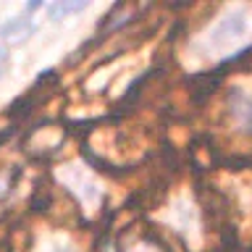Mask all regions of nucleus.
I'll return each instance as SVG.
<instances>
[{"instance_id":"3","label":"nucleus","mask_w":252,"mask_h":252,"mask_svg":"<svg viewBox=\"0 0 252 252\" xmlns=\"http://www.w3.org/2000/svg\"><path fill=\"white\" fill-rule=\"evenodd\" d=\"M82 8H87V3H76V5H63V3H61V5H55L50 13H53V19H58L61 13L66 16V13H71V11H82Z\"/></svg>"},{"instance_id":"1","label":"nucleus","mask_w":252,"mask_h":252,"mask_svg":"<svg viewBox=\"0 0 252 252\" xmlns=\"http://www.w3.org/2000/svg\"><path fill=\"white\" fill-rule=\"evenodd\" d=\"M252 45V8H226L197 39V50L205 61H226Z\"/></svg>"},{"instance_id":"4","label":"nucleus","mask_w":252,"mask_h":252,"mask_svg":"<svg viewBox=\"0 0 252 252\" xmlns=\"http://www.w3.org/2000/svg\"><path fill=\"white\" fill-rule=\"evenodd\" d=\"M5 61H8V47H5L3 39H0V74L5 71Z\"/></svg>"},{"instance_id":"2","label":"nucleus","mask_w":252,"mask_h":252,"mask_svg":"<svg viewBox=\"0 0 252 252\" xmlns=\"http://www.w3.org/2000/svg\"><path fill=\"white\" fill-rule=\"evenodd\" d=\"M228 110H231V121L242 134H252V94L247 90H234L231 100H228Z\"/></svg>"}]
</instances>
